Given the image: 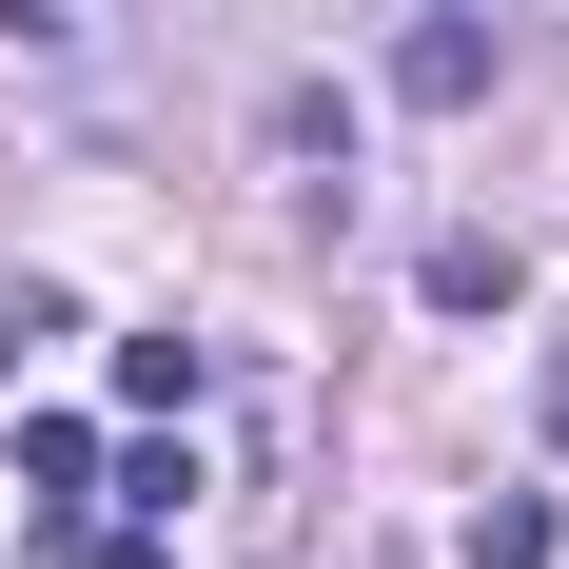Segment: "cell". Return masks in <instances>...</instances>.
Segmentation results:
<instances>
[{
    "instance_id": "6da1fadb",
    "label": "cell",
    "mask_w": 569,
    "mask_h": 569,
    "mask_svg": "<svg viewBox=\"0 0 569 569\" xmlns=\"http://www.w3.org/2000/svg\"><path fill=\"white\" fill-rule=\"evenodd\" d=\"M393 99L412 118H471V99H491V20H412V40H393Z\"/></svg>"
},
{
    "instance_id": "7a4b0ae2",
    "label": "cell",
    "mask_w": 569,
    "mask_h": 569,
    "mask_svg": "<svg viewBox=\"0 0 569 569\" xmlns=\"http://www.w3.org/2000/svg\"><path fill=\"white\" fill-rule=\"evenodd\" d=\"M412 295H432V315H511L530 256H511V236H432V256H412Z\"/></svg>"
},
{
    "instance_id": "3957f363",
    "label": "cell",
    "mask_w": 569,
    "mask_h": 569,
    "mask_svg": "<svg viewBox=\"0 0 569 569\" xmlns=\"http://www.w3.org/2000/svg\"><path fill=\"white\" fill-rule=\"evenodd\" d=\"M197 373H217L197 335H118V412H197Z\"/></svg>"
},
{
    "instance_id": "277c9868",
    "label": "cell",
    "mask_w": 569,
    "mask_h": 569,
    "mask_svg": "<svg viewBox=\"0 0 569 569\" xmlns=\"http://www.w3.org/2000/svg\"><path fill=\"white\" fill-rule=\"evenodd\" d=\"M569 530H550V491H491V511H471V569H550Z\"/></svg>"
},
{
    "instance_id": "5b68a950",
    "label": "cell",
    "mask_w": 569,
    "mask_h": 569,
    "mask_svg": "<svg viewBox=\"0 0 569 569\" xmlns=\"http://www.w3.org/2000/svg\"><path fill=\"white\" fill-rule=\"evenodd\" d=\"M20 491H40V511H59V491H99V432H79V412H40V432H20Z\"/></svg>"
},
{
    "instance_id": "8992f818",
    "label": "cell",
    "mask_w": 569,
    "mask_h": 569,
    "mask_svg": "<svg viewBox=\"0 0 569 569\" xmlns=\"http://www.w3.org/2000/svg\"><path fill=\"white\" fill-rule=\"evenodd\" d=\"M530 432H550V452H569V353H550V373H530Z\"/></svg>"
},
{
    "instance_id": "52a82bcc",
    "label": "cell",
    "mask_w": 569,
    "mask_h": 569,
    "mask_svg": "<svg viewBox=\"0 0 569 569\" xmlns=\"http://www.w3.org/2000/svg\"><path fill=\"white\" fill-rule=\"evenodd\" d=\"M99 569H177V530H99Z\"/></svg>"
},
{
    "instance_id": "ba28073f",
    "label": "cell",
    "mask_w": 569,
    "mask_h": 569,
    "mask_svg": "<svg viewBox=\"0 0 569 569\" xmlns=\"http://www.w3.org/2000/svg\"><path fill=\"white\" fill-rule=\"evenodd\" d=\"M20 335H59V295H20V315H0V373H20Z\"/></svg>"
},
{
    "instance_id": "9c48e42d",
    "label": "cell",
    "mask_w": 569,
    "mask_h": 569,
    "mask_svg": "<svg viewBox=\"0 0 569 569\" xmlns=\"http://www.w3.org/2000/svg\"><path fill=\"white\" fill-rule=\"evenodd\" d=\"M0 20H59V0H0Z\"/></svg>"
}]
</instances>
